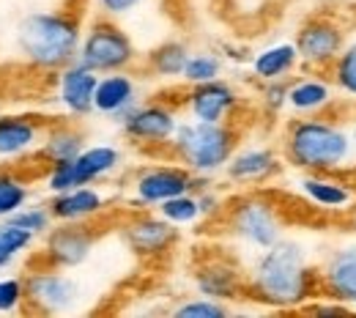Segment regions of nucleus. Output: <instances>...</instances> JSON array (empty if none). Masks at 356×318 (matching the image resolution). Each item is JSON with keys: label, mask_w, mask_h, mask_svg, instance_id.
I'll use <instances>...</instances> for the list:
<instances>
[{"label": "nucleus", "mask_w": 356, "mask_h": 318, "mask_svg": "<svg viewBox=\"0 0 356 318\" xmlns=\"http://www.w3.org/2000/svg\"><path fill=\"white\" fill-rule=\"evenodd\" d=\"M285 162L305 173H337L348 168L354 140L348 129L332 118L307 116L288 124L282 140Z\"/></svg>", "instance_id": "f03ea898"}, {"label": "nucleus", "mask_w": 356, "mask_h": 318, "mask_svg": "<svg viewBox=\"0 0 356 318\" xmlns=\"http://www.w3.org/2000/svg\"><path fill=\"white\" fill-rule=\"evenodd\" d=\"M236 145H238V132L227 121L222 124L186 121L178 124L176 135L170 140L173 157L195 176H211L222 170L236 154Z\"/></svg>", "instance_id": "20e7f679"}, {"label": "nucleus", "mask_w": 356, "mask_h": 318, "mask_svg": "<svg viewBox=\"0 0 356 318\" xmlns=\"http://www.w3.org/2000/svg\"><path fill=\"white\" fill-rule=\"evenodd\" d=\"M96 83H99V74L88 66H83L80 61H74L58 72V102L72 116H88L93 113Z\"/></svg>", "instance_id": "dca6fc26"}, {"label": "nucleus", "mask_w": 356, "mask_h": 318, "mask_svg": "<svg viewBox=\"0 0 356 318\" xmlns=\"http://www.w3.org/2000/svg\"><path fill=\"white\" fill-rule=\"evenodd\" d=\"M195 285L200 291V296H211V299H238V294L247 291V280L241 272L222 258H209L195 269Z\"/></svg>", "instance_id": "a211bd4d"}, {"label": "nucleus", "mask_w": 356, "mask_h": 318, "mask_svg": "<svg viewBox=\"0 0 356 318\" xmlns=\"http://www.w3.org/2000/svg\"><path fill=\"white\" fill-rule=\"evenodd\" d=\"M354 308H356V302H354Z\"/></svg>", "instance_id": "a19ab883"}, {"label": "nucleus", "mask_w": 356, "mask_h": 318, "mask_svg": "<svg viewBox=\"0 0 356 318\" xmlns=\"http://www.w3.org/2000/svg\"><path fill=\"white\" fill-rule=\"evenodd\" d=\"M137 104V86L127 72H110L99 74L96 93H93V110L102 116H110L115 121H124Z\"/></svg>", "instance_id": "f3484780"}, {"label": "nucleus", "mask_w": 356, "mask_h": 318, "mask_svg": "<svg viewBox=\"0 0 356 318\" xmlns=\"http://www.w3.org/2000/svg\"><path fill=\"white\" fill-rule=\"evenodd\" d=\"M225 173L236 184H266L280 173V159L271 148H244L230 157Z\"/></svg>", "instance_id": "412c9836"}, {"label": "nucleus", "mask_w": 356, "mask_h": 318, "mask_svg": "<svg viewBox=\"0 0 356 318\" xmlns=\"http://www.w3.org/2000/svg\"><path fill=\"white\" fill-rule=\"evenodd\" d=\"M299 189L307 195V200L326 212H351L356 195L351 184L337 179L334 173H305Z\"/></svg>", "instance_id": "6ab92c4d"}, {"label": "nucleus", "mask_w": 356, "mask_h": 318, "mask_svg": "<svg viewBox=\"0 0 356 318\" xmlns=\"http://www.w3.org/2000/svg\"><path fill=\"white\" fill-rule=\"evenodd\" d=\"M351 140H354V151H356V127H354V135H351Z\"/></svg>", "instance_id": "ea45409f"}, {"label": "nucleus", "mask_w": 356, "mask_h": 318, "mask_svg": "<svg viewBox=\"0 0 356 318\" xmlns=\"http://www.w3.org/2000/svg\"><path fill=\"white\" fill-rule=\"evenodd\" d=\"M332 77L340 91L356 99V42L340 49V55L332 63Z\"/></svg>", "instance_id": "2f4dec72"}, {"label": "nucleus", "mask_w": 356, "mask_h": 318, "mask_svg": "<svg viewBox=\"0 0 356 318\" xmlns=\"http://www.w3.org/2000/svg\"><path fill=\"white\" fill-rule=\"evenodd\" d=\"M318 291V274L299 241L280 239L266 247L247 280V294L268 308H299Z\"/></svg>", "instance_id": "f257e3e1"}, {"label": "nucleus", "mask_w": 356, "mask_h": 318, "mask_svg": "<svg viewBox=\"0 0 356 318\" xmlns=\"http://www.w3.org/2000/svg\"><path fill=\"white\" fill-rule=\"evenodd\" d=\"M159 214L173 225H192L195 220L203 217L195 192H184V195H176V198H168L165 203H159Z\"/></svg>", "instance_id": "cd10ccee"}, {"label": "nucleus", "mask_w": 356, "mask_h": 318, "mask_svg": "<svg viewBox=\"0 0 356 318\" xmlns=\"http://www.w3.org/2000/svg\"><path fill=\"white\" fill-rule=\"evenodd\" d=\"M6 223H11L14 228H19L36 239V236H47V230L52 225V214L47 206H22L11 217H6Z\"/></svg>", "instance_id": "c756f323"}, {"label": "nucleus", "mask_w": 356, "mask_h": 318, "mask_svg": "<svg viewBox=\"0 0 356 318\" xmlns=\"http://www.w3.org/2000/svg\"><path fill=\"white\" fill-rule=\"evenodd\" d=\"M195 195H197V203H200V214H203V217H211V214H217V212L222 209V200H220V195H217L214 189L203 186V189H197Z\"/></svg>", "instance_id": "e433bc0d"}, {"label": "nucleus", "mask_w": 356, "mask_h": 318, "mask_svg": "<svg viewBox=\"0 0 356 318\" xmlns=\"http://www.w3.org/2000/svg\"><path fill=\"white\" fill-rule=\"evenodd\" d=\"M351 223H354V228H356V203H354V209H351Z\"/></svg>", "instance_id": "58836bf2"}, {"label": "nucleus", "mask_w": 356, "mask_h": 318, "mask_svg": "<svg viewBox=\"0 0 356 318\" xmlns=\"http://www.w3.org/2000/svg\"><path fill=\"white\" fill-rule=\"evenodd\" d=\"M80 22L63 11H33L17 28V47L25 61L44 72H60L80 55Z\"/></svg>", "instance_id": "7ed1b4c3"}, {"label": "nucleus", "mask_w": 356, "mask_h": 318, "mask_svg": "<svg viewBox=\"0 0 356 318\" xmlns=\"http://www.w3.org/2000/svg\"><path fill=\"white\" fill-rule=\"evenodd\" d=\"M293 45L299 52V63L310 69H329L340 55V49L346 47V33L334 19L312 17L299 28Z\"/></svg>", "instance_id": "9d476101"}, {"label": "nucleus", "mask_w": 356, "mask_h": 318, "mask_svg": "<svg viewBox=\"0 0 356 318\" xmlns=\"http://www.w3.org/2000/svg\"><path fill=\"white\" fill-rule=\"evenodd\" d=\"M77 61L83 66L93 69L96 74L127 72L134 63V45L115 22L99 19V22L90 25L88 33L83 36Z\"/></svg>", "instance_id": "39448f33"}, {"label": "nucleus", "mask_w": 356, "mask_h": 318, "mask_svg": "<svg viewBox=\"0 0 356 318\" xmlns=\"http://www.w3.org/2000/svg\"><path fill=\"white\" fill-rule=\"evenodd\" d=\"M227 225L241 241L266 250L282 239V217L264 195H247L227 209Z\"/></svg>", "instance_id": "423d86ee"}, {"label": "nucleus", "mask_w": 356, "mask_h": 318, "mask_svg": "<svg viewBox=\"0 0 356 318\" xmlns=\"http://www.w3.org/2000/svg\"><path fill=\"white\" fill-rule=\"evenodd\" d=\"M124 239L134 255L140 258H156L170 253V247L178 241V230L173 223H168L162 214L159 217H134L124 225Z\"/></svg>", "instance_id": "4468645a"}, {"label": "nucleus", "mask_w": 356, "mask_h": 318, "mask_svg": "<svg viewBox=\"0 0 356 318\" xmlns=\"http://www.w3.org/2000/svg\"><path fill=\"white\" fill-rule=\"evenodd\" d=\"M118 165H121V151L118 148L90 145V148H83L74 159L49 165L47 189L52 195H58V192H66V189H74V186H86V184H93L104 179V176H110Z\"/></svg>", "instance_id": "0eeeda50"}, {"label": "nucleus", "mask_w": 356, "mask_h": 318, "mask_svg": "<svg viewBox=\"0 0 356 318\" xmlns=\"http://www.w3.org/2000/svg\"><path fill=\"white\" fill-rule=\"evenodd\" d=\"M33 244V236L14 228L11 223L0 225V269H6L8 264L17 261V255H22L28 247Z\"/></svg>", "instance_id": "7c9ffc66"}, {"label": "nucleus", "mask_w": 356, "mask_h": 318, "mask_svg": "<svg viewBox=\"0 0 356 318\" xmlns=\"http://www.w3.org/2000/svg\"><path fill=\"white\" fill-rule=\"evenodd\" d=\"M25 302V280L3 277L0 280V313H17Z\"/></svg>", "instance_id": "f704fd0d"}, {"label": "nucleus", "mask_w": 356, "mask_h": 318, "mask_svg": "<svg viewBox=\"0 0 356 318\" xmlns=\"http://www.w3.org/2000/svg\"><path fill=\"white\" fill-rule=\"evenodd\" d=\"M47 209L58 223H88L90 217L104 212V195L86 184V186L58 192Z\"/></svg>", "instance_id": "aec40b11"}, {"label": "nucleus", "mask_w": 356, "mask_h": 318, "mask_svg": "<svg viewBox=\"0 0 356 318\" xmlns=\"http://www.w3.org/2000/svg\"><path fill=\"white\" fill-rule=\"evenodd\" d=\"M299 66V52L296 45H274L261 49L255 58H252V72L258 80H285L293 69Z\"/></svg>", "instance_id": "b1692460"}, {"label": "nucleus", "mask_w": 356, "mask_h": 318, "mask_svg": "<svg viewBox=\"0 0 356 318\" xmlns=\"http://www.w3.org/2000/svg\"><path fill=\"white\" fill-rule=\"evenodd\" d=\"M206 176H195L184 165H156L145 168L134 179V200L140 206H159L168 198H176L184 192H195Z\"/></svg>", "instance_id": "1a4fd4ad"}, {"label": "nucleus", "mask_w": 356, "mask_h": 318, "mask_svg": "<svg viewBox=\"0 0 356 318\" xmlns=\"http://www.w3.org/2000/svg\"><path fill=\"white\" fill-rule=\"evenodd\" d=\"M42 129L31 118L0 116V157H19L39 145Z\"/></svg>", "instance_id": "5701e85b"}, {"label": "nucleus", "mask_w": 356, "mask_h": 318, "mask_svg": "<svg viewBox=\"0 0 356 318\" xmlns=\"http://www.w3.org/2000/svg\"><path fill=\"white\" fill-rule=\"evenodd\" d=\"M230 313L227 305L220 299H211V296H200V299H189V302H181L173 316L176 318H225Z\"/></svg>", "instance_id": "72a5a7b5"}, {"label": "nucleus", "mask_w": 356, "mask_h": 318, "mask_svg": "<svg viewBox=\"0 0 356 318\" xmlns=\"http://www.w3.org/2000/svg\"><path fill=\"white\" fill-rule=\"evenodd\" d=\"M96 244V233L86 223H60L58 228L47 230L44 261L47 267L58 269H74L88 261Z\"/></svg>", "instance_id": "f8f14e48"}, {"label": "nucleus", "mask_w": 356, "mask_h": 318, "mask_svg": "<svg viewBox=\"0 0 356 318\" xmlns=\"http://www.w3.org/2000/svg\"><path fill=\"white\" fill-rule=\"evenodd\" d=\"M334 102V91H332V83L310 74V77H299V80H291V88H288V107L293 113H302V116H315L326 107H332Z\"/></svg>", "instance_id": "4be33fe9"}, {"label": "nucleus", "mask_w": 356, "mask_h": 318, "mask_svg": "<svg viewBox=\"0 0 356 318\" xmlns=\"http://www.w3.org/2000/svg\"><path fill=\"white\" fill-rule=\"evenodd\" d=\"M220 72H222V61L211 52H189V61L184 66V80L189 86H200V83H211V80H220Z\"/></svg>", "instance_id": "c85d7f7f"}, {"label": "nucleus", "mask_w": 356, "mask_h": 318, "mask_svg": "<svg viewBox=\"0 0 356 318\" xmlns=\"http://www.w3.org/2000/svg\"><path fill=\"white\" fill-rule=\"evenodd\" d=\"M143 0H99L102 11L110 14V17H118V14H129L132 8H137Z\"/></svg>", "instance_id": "4c0bfd02"}, {"label": "nucleus", "mask_w": 356, "mask_h": 318, "mask_svg": "<svg viewBox=\"0 0 356 318\" xmlns=\"http://www.w3.org/2000/svg\"><path fill=\"white\" fill-rule=\"evenodd\" d=\"M288 88H291V80H268L264 86V107L268 113H280L282 107H288Z\"/></svg>", "instance_id": "c9c22d12"}, {"label": "nucleus", "mask_w": 356, "mask_h": 318, "mask_svg": "<svg viewBox=\"0 0 356 318\" xmlns=\"http://www.w3.org/2000/svg\"><path fill=\"white\" fill-rule=\"evenodd\" d=\"M80 299V285L74 277L63 274L58 267H47L36 269L25 277V302L36 310V313H66L77 305Z\"/></svg>", "instance_id": "6e6552de"}, {"label": "nucleus", "mask_w": 356, "mask_h": 318, "mask_svg": "<svg viewBox=\"0 0 356 318\" xmlns=\"http://www.w3.org/2000/svg\"><path fill=\"white\" fill-rule=\"evenodd\" d=\"M124 135L137 145H168L178 129L176 110L162 102L134 104L129 116L121 121Z\"/></svg>", "instance_id": "9b49d317"}, {"label": "nucleus", "mask_w": 356, "mask_h": 318, "mask_svg": "<svg viewBox=\"0 0 356 318\" xmlns=\"http://www.w3.org/2000/svg\"><path fill=\"white\" fill-rule=\"evenodd\" d=\"M318 288L326 294V299L340 305L356 302V244L337 247L323 261V269L318 274Z\"/></svg>", "instance_id": "ddd939ff"}, {"label": "nucleus", "mask_w": 356, "mask_h": 318, "mask_svg": "<svg viewBox=\"0 0 356 318\" xmlns=\"http://www.w3.org/2000/svg\"><path fill=\"white\" fill-rule=\"evenodd\" d=\"M28 203V184L11 173H0V220L11 217Z\"/></svg>", "instance_id": "473e14b6"}, {"label": "nucleus", "mask_w": 356, "mask_h": 318, "mask_svg": "<svg viewBox=\"0 0 356 318\" xmlns=\"http://www.w3.org/2000/svg\"><path fill=\"white\" fill-rule=\"evenodd\" d=\"M189 61V49L181 42H165L148 55V69L156 77H181Z\"/></svg>", "instance_id": "bb28decb"}, {"label": "nucleus", "mask_w": 356, "mask_h": 318, "mask_svg": "<svg viewBox=\"0 0 356 318\" xmlns=\"http://www.w3.org/2000/svg\"><path fill=\"white\" fill-rule=\"evenodd\" d=\"M83 148H86V137H83L80 129H74V127H55L42 140L39 157L44 162H49V165H58V162L74 159Z\"/></svg>", "instance_id": "393cba45"}, {"label": "nucleus", "mask_w": 356, "mask_h": 318, "mask_svg": "<svg viewBox=\"0 0 356 318\" xmlns=\"http://www.w3.org/2000/svg\"><path fill=\"white\" fill-rule=\"evenodd\" d=\"M220 3H222L225 17L238 28L261 25L280 6V0H220Z\"/></svg>", "instance_id": "a878e982"}, {"label": "nucleus", "mask_w": 356, "mask_h": 318, "mask_svg": "<svg viewBox=\"0 0 356 318\" xmlns=\"http://www.w3.org/2000/svg\"><path fill=\"white\" fill-rule=\"evenodd\" d=\"M186 107H189L195 121L222 124L236 113L238 93H236L233 86H227L222 80L200 83V86H192V91L186 93Z\"/></svg>", "instance_id": "2eb2a0df"}]
</instances>
